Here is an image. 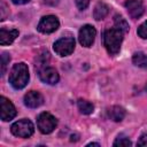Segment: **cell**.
Here are the masks:
<instances>
[{
	"instance_id": "1",
	"label": "cell",
	"mask_w": 147,
	"mask_h": 147,
	"mask_svg": "<svg viewBox=\"0 0 147 147\" xmlns=\"http://www.w3.org/2000/svg\"><path fill=\"white\" fill-rule=\"evenodd\" d=\"M123 36L124 32L116 26L107 29L103 32V45L110 55H116L119 52L123 41Z\"/></svg>"
},
{
	"instance_id": "2",
	"label": "cell",
	"mask_w": 147,
	"mask_h": 147,
	"mask_svg": "<svg viewBox=\"0 0 147 147\" xmlns=\"http://www.w3.org/2000/svg\"><path fill=\"white\" fill-rule=\"evenodd\" d=\"M29 68L25 63L20 62L13 65L10 74H9V83L16 90H22L26 86L29 82Z\"/></svg>"
},
{
	"instance_id": "3",
	"label": "cell",
	"mask_w": 147,
	"mask_h": 147,
	"mask_svg": "<svg viewBox=\"0 0 147 147\" xmlns=\"http://www.w3.org/2000/svg\"><path fill=\"white\" fill-rule=\"evenodd\" d=\"M11 133L18 138H29L34 132V126L30 119L23 118L15 122L10 127Z\"/></svg>"
},
{
	"instance_id": "4",
	"label": "cell",
	"mask_w": 147,
	"mask_h": 147,
	"mask_svg": "<svg viewBox=\"0 0 147 147\" xmlns=\"http://www.w3.org/2000/svg\"><path fill=\"white\" fill-rule=\"evenodd\" d=\"M37 125H38V129L41 133L48 134V133L53 132L55 130V127L57 126V119L52 114L44 111L38 116Z\"/></svg>"
},
{
	"instance_id": "5",
	"label": "cell",
	"mask_w": 147,
	"mask_h": 147,
	"mask_svg": "<svg viewBox=\"0 0 147 147\" xmlns=\"http://www.w3.org/2000/svg\"><path fill=\"white\" fill-rule=\"evenodd\" d=\"M54 52L60 56H68L75 49V39L71 37L60 38L53 45Z\"/></svg>"
},
{
	"instance_id": "6",
	"label": "cell",
	"mask_w": 147,
	"mask_h": 147,
	"mask_svg": "<svg viewBox=\"0 0 147 147\" xmlns=\"http://www.w3.org/2000/svg\"><path fill=\"white\" fill-rule=\"evenodd\" d=\"M60 26V22L56 16L54 15H46L41 17V20L38 23V31L41 33H52L56 31Z\"/></svg>"
},
{
	"instance_id": "7",
	"label": "cell",
	"mask_w": 147,
	"mask_h": 147,
	"mask_svg": "<svg viewBox=\"0 0 147 147\" xmlns=\"http://www.w3.org/2000/svg\"><path fill=\"white\" fill-rule=\"evenodd\" d=\"M96 36V30L94 29V26L86 24L84 26L80 28L79 30V34H78V39L82 46L84 47H91L92 44L94 42Z\"/></svg>"
},
{
	"instance_id": "8",
	"label": "cell",
	"mask_w": 147,
	"mask_h": 147,
	"mask_svg": "<svg viewBox=\"0 0 147 147\" xmlns=\"http://www.w3.org/2000/svg\"><path fill=\"white\" fill-rule=\"evenodd\" d=\"M38 75H39V78L41 82L49 84V85L56 84L60 79L57 71L53 67H48V65H45V67L38 69Z\"/></svg>"
},
{
	"instance_id": "9",
	"label": "cell",
	"mask_w": 147,
	"mask_h": 147,
	"mask_svg": "<svg viewBox=\"0 0 147 147\" xmlns=\"http://www.w3.org/2000/svg\"><path fill=\"white\" fill-rule=\"evenodd\" d=\"M0 106H1V119L7 122L13 119L16 116V109L14 105L5 96L0 98Z\"/></svg>"
},
{
	"instance_id": "10",
	"label": "cell",
	"mask_w": 147,
	"mask_h": 147,
	"mask_svg": "<svg viewBox=\"0 0 147 147\" xmlns=\"http://www.w3.org/2000/svg\"><path fill=\"white\" fill-rule=\"evenodd\" d=\"M125 8L132 18H139L145 11V7L140 0H126Z\"/></svg>"
},
{
	"instance_id": "11",
	"label": "cell",
	"mask_w": 147,
	"mask_h": 147,
	"mask_svg": "<svg viewBox=\"0 0 147 147\" xmlns=\"http://www.w3.org/2000/svg\"><path fill=\"white\" fill-rule=\"evenodd\" d=\"M44 103V98L38 91H29L24 95V105L29 108H38Z\"/></svg>"
},
{
	"instance_id": "12",
	"label": "cell",
	"mask_w": 147,
	"mask_h": 147,
	"mask_svg": "<svg viewBox=\"0 0 147 147\" xmlns=\"http://www.w3.org/2000/svg\"><path fill=\"white\" fill-rule=\"evenodd\" d=\"M16 37H18V30L16 29H6L1 28L0 29V44L2 46L11 44Z\"/></svg>"
},
{
	"instance_id": "13",
	"label": "cell",
	"mask_w": 147,
	"mask_h": 147,
	"mask_svg": "<svg viewBox=\"0 0 147 147\" xmlns=\"http://www.w3.org/2000/svg\"><path fill=\"white\" fill-rule=\"evenodd\" d=\"M125 114H126L125 109L121 106H113L108 109V116L114 122H121L125 117Z\"/></svg>"
},
{
	"instance_id": "14",
	"label": "cell",
	"mask_w": 147,
	"mask_h": 147,
	"mask_svg": "<svg viewBox=\"0 0 147 147\" xmlns=\"http://www.w3.org/2000/svg\"><path fill=\"white\" fill-rule=\"evenodd\" d=\"M109 13V7L108 5H106L105 2L100 1L95 5L94 7V11H93V16L96 21H100V20H103Z\"/></svg>"
},
{
	"instance_id": "15",
	"label": "cell",
	"mask_w": 147,
	"mask_h": 147,
	"mask_svg": "<svg viewBox=\"0 0 147 147\" xmlns=\"http://www.w3.org/2000/svg\"><path fill=\"white\" fill-rule=\"evenodd\" d=\"M77 107L79 109V111L84 115H90L93 113L94 110V106L92 102L87 101V100H84V99H79L77 101Z\"/></svg>"
},
{
	"instance_id": "16",
	"label": "cell",
	"mask_w": 147,
	"mask_h": 147,
	"mask_svg": "<svg viewBox=\"0 0 147 147\" xmlns=\"http://www.w3.org/2000/svg\"><path fill=\"white\" fill-rule=\"evenodd\" d=\"M132 62L134 65H137L139 68L147 69V54H145L142 52L134 53L132 56Z\"/></svg>"
},
{
	"instance_id": "17",
	"label": "cell",
	"mask_w": 147,
	"mask_h": 147,
	"mask_svg": "<svg viewBox=\"0 0 147 147\" xmlns=\"http://www.w3.org/2000/svg\"><path fill=\"white\" fill-rule=\"evenodd\" d=\"M114 24H115L116 28H118L119 30H122L124 33L129 31V23L121 15H115L114 16Z\"/></svg>"
},
{
	"instance_id": "18",
	"label": "cell",
	"mask_w": 147,
	"mask_h": 147,
	"mask_svg": "<svg viewBox=\"0 0 147 147\" xmlns=\"http://www.w3.org/2000/svg\"><path fill=\"white\" fill-rule=\"evenodd\" d=\"M9 61H10V55H9L7 52H3V53L1 54V76L5 75Z\"/></svg>"
},
{
	"instance_id": "19",
	"label": "cell",
	"mask_w": 147,
	"mask_h": 147,
	"mask_svg": "<svg viewBox=\"0 0 147 147\" xmlns=\"http://www.w3.org/2000/svg\"><path fill=\"white\" fill-rule=\"evenodd\" d=\"M113 145H114V146H131L132 142H131V140H130L127 137L121 134V136H118V137L116 138V140L114 141Z\"/></svg>"
},
{
	"instance_id": "20",
	"label": "cell",
	"mask_w": 147,
	"mask_h": 147,
	"mask_svg": "<svg viewBox=\"0 0 147 147\" xmlns=\"http://www.w3.org/2000/svg\"><path fill=\"white\" fill-rule=\"evenodd\" d=\"M137 33L140 38L142 39H147V21H145L142 24L139 25L138 30H137Z\"/></svg>"
},
{
	"instance_id": "21",
	"label": "cell",
	"mask_w": 147,
	"mask_h": 147,
	"mask_svg": "<svg viewBox=\"0 0 147 147\" xmlns=\"http://www.w3.org/2000/svg\"><path fill=\"white\" fill-rule=\"evenodd\" d=\"M88 3H90V0H76V6H77L78 9H80V10L86 9L87 6H88Z\"/></svg>"
},
{
	"instance_id": "22",
	"label": "cell",
	"mask_w": 147,
	"mask_h": 147,
	"mask_svg": "<svg viewBox=\"0 0 147 147\" xmlns=\"http://www.w3.org/2000/svg\"><path fill=\"white\" fill-rule=\"evenodd\" d=\"M137 145H139V146H147V134H141L140 138L137 141Z\"/></svg>"
},
{
	"instance_id": "23",
	"label": "cell",
	"mask_w": 147,
	"mask_h": 147,
	"mask_svg": "<svg viewBox=\"0 0 147 147\" xmlns=\"http://www.w3.org/2000/svg\"><path fill=\"white\" fill-rule=\"evenodd\" d=\"M15 5H24V3H28L30 0H11Z\"/></svg>"
},
{
	"instance_id": "24",
	"label": "cell",
	"mask_w": 147,
	"mask_h": 147,
	"mask_svg": "<svg viewBox=\"0 0 147 147\" xmlns=\"http://www.w3.org/2000/svg\"><path fill=\"white\" fill-rule=\"evenodd\" d=\"M56 2H57L56 0H45V3H47V5H52V6H54Z\"/></svg>"
},
{
	"instance_id": "25",
	"label": "cell",
	"mask_w": 147,
	"mask_h": 147,
	"mask_svg": "<svg viewBox=\"0 0 147 147\" xmlns=\"http://www.w3.org/2000/svg\"><path fill=\"white\" fill-rule=\"evenodd\" d=\"M87 146H99V144L98 142H90V144H87Z\"/></svg>"
}]
</instances>
